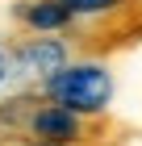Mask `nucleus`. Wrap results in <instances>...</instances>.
<instances>
[{
	"instance_id": "1",
	"label": "nucleus",
	"mask_w": 142,
	"mask_h": 146,
	"mask_svg": "<svg viewBox=\"0 0 142 146\" xmlns=\"http://www.w3.org/2000/svg\"><path fill=\"white\" fill-rule=\"evenodd\" d=\"M71 13V34L88 54H109L125 42L142 38V0H63Z\"/></svg>"
},
{
	"instance_id": "2",
	"label": "nucleus",
	"mask_w": 142,
	"mask_h": 146,
	"mask_svg": "<svg viewBox=\"0 0 142 146\" xmlns=\"http://www.w3.org/2000/svg\"><path fill=\"white\" fill-rule=\"evenodd\" d=\"M113 71L100 63V58H71L63 71H55L50 79L38 84L50 104H63V109L79 113V117H105L113 104Z\"/></svg>"
},
{
	"instance_id": "3",
	"label": "nucleus",
	"mask_w": 142,
	"mask_h": 146,
	"mask_svg": "<svg viewBox=\"0 0 142 146\" xmlns=\"http://www.w3.org/2000/svg\"><path fill=\"white\" fill-rule=\"evenodd\" d=\"M100 134H105L100 117H79V113L63 109V104H50L38 92V104H33L21 138L46 142V146H100Z\"/></svg>"
},
{
	"instance_id": "4",
	"label": "nucleus",
	"mask_w": 142,
	"mask_h": 146,
	"mask_svg": "<svg viewBox=\"0 0 142 146\" xmlns=\"http://www.w3.org/2000/svg\"><path fill=\"white\" fill-rule=\"evenodd\" d=\"M9 63H13V75H25V79H50L55 71H63L71 63V42L59 34H25L9 46Z\"/></svg>"
},
{
	"instance_id": "5",
	"label": "nucleus",
	"mask_w": 142,
	"mask_h": 146,
	"mask_svg": "<svg viewBox=\"0 0 142 146\" xmlns=\"http://www.w3.org/2000/svg\"><path fill=\"white\" fill-rule=\"evenodd\" d=\"M13 21L21 25L25 34H71V13L63 0H21L13 4Z\"/></svg>"
},
{
	"instance_id": "6",
	"label": "nucleus",
	"mask_w": 142,
	"mask_h": 146,
	"mask_svg": "<svg viewBox=\"0 0 142 146\" xmlns=\"http://www.w3.org/2000/svg\"><path fill=\"white\" fill-rule=\"evenodd\" d=\"M9 75H13V63H9V46H0V88L9 84Z\"/></svg>"
},
{
	"instance_id": "7",
	"label": "nucleus",
	"mask_w": 142,
	"mask_h": 146,
	"mask_svg": "<svg viewBox=\"0 0 142 146\" xmlns=\"http://www.w3.org/2000/svg\"><path fill=\"white\" fill-rule=\"evenodd\" d=\"M0 146H46V142H29V138H0Z\"/></svg>"
}]
</instances>
